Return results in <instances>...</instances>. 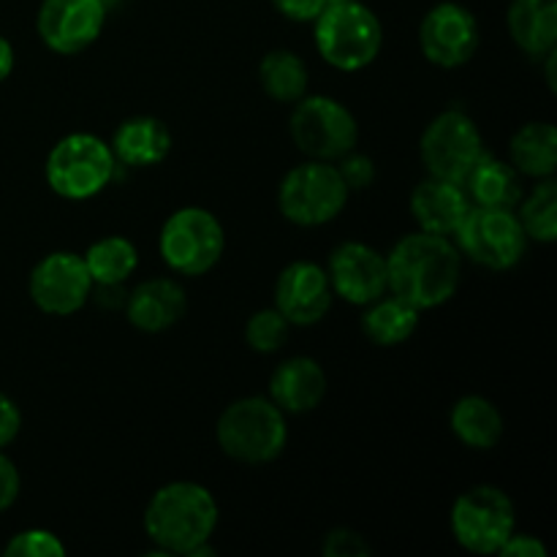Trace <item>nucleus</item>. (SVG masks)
<instances>
[{
  "label": "nucleus",
  "mask_w": 557,
  "mask_h": 557,
  "mask_svg": "<svg viewBox=\"0 0 557 557\" xmlns=\"http://www.w3.org/2000/svg\"><path fill=\"white\" fill-rule=\"evenodd\" d=\"M504 557H547V547H544L542 539L531 536V533H511L509 539H506V544L500 547V553Z\"/></svg>",
  "instance_id": "obj_36"
},
{
  "label": "nucleus",
  "mask_w": 557,
  "mask_h": 557,
  "mask_svg": "<svg viewBox=\"0 0 557 557\" xmlns=\"http://www.w3.org/2000/svg\"><path fill=\"white\" fill-rule=\"evenodd\" d=\"M20 490H22V479H20V468L14 466L11 457L3 455L0 449V515L9 511L11 506L16 504L20 498Z\"/></svg>",
  "instance_id": "obj_33"
},
{
  "label": "nucleus",
  "mask_w": 557,
  "mask_h": 557,
  "mask_svg": "<svg viewBox=\"0 0 557 557\" xmlns=\"http://www.w3.org/2000/svg\"><path fill=\"white\" fill-rule=\"evenodd\" d=\"M14 63H16L14 47H11L9 38L0 36V82L9 79L11 71H14Z\"/></svg>",
  "instance_id": "obj_38"
},
{
  "label": "nucleus",
  "mask_w": 557,
  "mask_h": 557,
  "mask_svg": "<svg viewBox=\"0 0 557 557\" xmlns=\"http://www.w3.org/2000/svg\"><path fill=\"white\" fill-rule=\"evenodd\" d=\"M218 500L199 482H169L152 493L145 509V533L161 557L215 555L210 544L218 528Z\"/></svg>",
  "instance_id": "obj_2"
},
{
  "label": "nucleus",
  "mask_w": 557,
  "mask_h": 557,
  "mask_svg": "<svg viewBox=\"0 0 557 557\" xmlns=\"http://www.w3.org/2000/svg\"><path fill=\"white\" fill-rule=\"evenodd\" d=\"M330 3H335V0H330Z\"/></svg>",
  "instance_id": "obj_39"
},
{
  "label": "nucleus",
  "mask_w": 557,
  "mask_h": 557,
  "mask_svg": "<svg viewBox=\"0 0 557 557\" xmlns=\"http://www.w3.org/2000/svg\"><path fill=\"white\" fill-rule=\"evenodd\" d=\"M85 267L92 277V286L98 283H125L139 267V250L131 239L117 237H101L85 250Z\"/></svg>",
  "instance_id": "obj_27"
},
{
  "label": "nucleus",
  "mask_w": 557,
  "mask_h": 557,
  "mask_svg": "<svg viewBox=\"0 0 557 557\" xmlns=\"http://www.w3.org/2000/svg\"><path fill=\"white\" fill-rule=\"evenodd\" d=\"M321 553L326 557H368L373 553V547H370L368 539L359 531H351V528H332L326 533L324 544H321Z\"/></svg>",
  "instance_id": "obj_32"
},
{
  "label": "nucleus",
  "mask_w": 557,
  "mask_h": 557,
  "mask_svg": "<svg viewBox=\"0 0 557 557\" xmlns=\"http://www.w3.org/2000/svg\"><path fill=\"white\" fill-rule=\"evenodd\" d=\"M332 292L330 275L315 261H292L275 281V308L292 326H313L330 313Z\"/></svg>",
  "instance_id": "obj_16"
},
{
  "label": "nucleus",
  "mask_w": 557,
  "mask_h": 557,
  "mask_svg": "<svg viewBox=\"0 0 557 557\" xmlns=\"http://www.w3.org/2000/svg\"><path fill=\"white\" fill-rule=\"evenodd\" d=\"M288 131L299 150L313 161H330L354 150L359 141L357 117L332 96H302L294 103Z\"/></svg>",
  "instance_id": "obj_10"
},
{
  "label": "nucleus",
  "mask_w": 557,
  "mask_h": 557,
  "mask_svg": "<svg viewBox=\"0 0 557 557\" xmlns=\"http://www.w3.org/2000/svg\"><path fill=\"white\" fill-rule=\"evenodd\" d=\"M27 294L33 305L47 315H74L92 294V277L85 259L71 250L47 253L27 277Z\"/></svg>",
  "instance_id": "obj_12"
},
{
  "label": "nucleus",
  "mask_w": 557,
  "mask_h": 557,
  "mask_svg": "<svg viewBox=\"0 0 557 557\" xmlns=\"http://www.w3.org/2000/svg\"><path fill=\"white\" fill-rule=\"evenodd\" d=\"M330 0H272L277 11L292 22H315Z\"/></svg>",
  "instance_id": "obj_35"
},
{
  "label": "nucleus",
  "mask_w": 557,
  "mask_h": 557,
  "mask_svg": "<svg viewBox=\"0 0 557 557\" xmlns=\"http://www.w3.org/2000/svg\"><path fill=\"white\" fill-rule=\"evenodd\" d=\"M292 335V324L286 315L272 305V308H261L245 321V343L253 348L256 354H275L281 351Z\"/></svg>",
  "instance_id": "obj_29"
},
{
  "label": "nucleus",
  "mask_w": 557,
  "mask_h": 557,
  "mask_svg": "<svg viewBox=\"0 0 557 557\" xmlns=\"http://www.w3.org/2000/svg\"><path fill=\"white\" fill-rule=\"evenodd\" d=\"M218 446L243 466H267L277 460L288 444L286 413L270 397H239L228 403L215 424Z\"/></svg>",
  "instance_id": "obj_3"
},
{
  "label": "nucleus",
  "mask_w": 557,
  "mask_h": 557,
  "mask_svg": "<svg viewBox=\"0 0 557 557\" xmlns=\"http://www.w3.org/2000/svg\"><path fill=\"white\" fill-rule=\"evenodd\" d=\"M326 395V373L313 357H288L272 370L270 400L283 413H310Z\"/></svg>",
  "instance_id": "obj_19"
},
{
  "label": "nucleus",
  "mask_w": 557,
  "mask_h": 557,
  "mask_svg": "<svg viewBox=\"0 0 557 557\" xmlns=\"http://www.w3.org/2000/svg\"><path fill=\"white\" fill-rule=\"evenodd\" d=\"M5 557H65V544L44 528H27L11 536V542L0 549Z\"/></svg>",
  "instance_id": "obj_30"
},
{
  "label": "nucleus",
  "mask_w": 557,
  "mask_h": 557,
  "mask_svg": "<svg viewBox=\"0 0 557 557\" xmlns=\"http://www.w3.org/2000/svg\"><path fill=\"white\" fill-rule=\"evenodd\" d=\"M462 259L493 272L515 270L528 253V234L515 210L504 207H476L466 212L451 234Z\"/></svg>",
  "instance_id": "obj_6"
},
{
  "label": "nucleus",
  "mask_w": 557,
  "mask_h": 557,
  "mask_svg": "<svg viewBox=\"0 0 557 557\" xmlns=\"http://www.w3.org/2000/svg\"><path fill=\"white\" fill-rule=\"evenodd\" d=\"M315 49L332 69L362 71L384 47V25L362 0H335L313 22Z\"/></svg>",
  "instance_id": "obj_4"
},
{
  "label": "nucleus",
  "mask_w": 557,
  "mask_h": 557,
  "mask_svg": "<svg viewBox=\"0 0 557 557\" xmlns=\"http://www.w3.org/2000/svg\"><path fill=\"white\" fill-rule=\"evenodd\" d=\"M509 161L522 177L547 180L557 172V128L547 120L525 123L509 141Z\"/></svg>",
  "instance_id": "obj_24"
},
{
  "label": "nucleus",
  "mask_w": 557,
  "mask_h": 557,
  "mask_svg": "<svg viewBox=\"0 0 557 557\" xmlns=\"http://www.w3.org/2000/svg\"><path fill=\"white\" fill-rule=\"evenodd\" d=\"M517 207H520L517 218H520L528 239L553 245L557 239V180H536L531 194H522Z\"/></svg>",
  "instance_id": "obj_28"
},
{
  "label": "nucleus",
  "mask_w": 557,
  "mask_h": 557,
  "mask_svg": "<svg viewBox=\"0 0 557 557\" xmlns=\"http://www.w3.org/2000/svg\"><path fill=\"white\" fill-rule=\"evenodd\" d=\"M326 275L335 297L364 308L386 294V256L373 245L348 239L332 250Z\"/></svg>",
  "instance_id": "obj_15"
},
{
  "label": "nucleus",
  "mask_w": 557,
  "mask_h": 557,
  "mask_svg": "<svg viewBox=\"0 0 557 557\" xmlns=\"http://www.w3.org/2000/svg\"><path fill=\"white\" fill-rule=\"evenodd\" d=\"M351 190L346 188L330 161H305L288 169L277 188V210L294 226H324L332 223L348 205Z\"/></svg>",
  "instance_id": "obj_7"
},
{
  "label": "nucleus",
  "mask_w": 557,
  "mask_h": 557,
  "mask_svg": "<svg viewBox=\"0 0 557 557\" xmlns=\"http://www.w3.org/2000/svg\"><path fill=\"white\" fill-rule=\"evenodd\" d=\"M125 319L147 335L172 330L188 310L185 288L174 277H150L125 297Z\"/></svg>",
  "instance_id": "obj_17"
},
{
  "label": "nucleus",
  "mask_w": 557,
  "mask_h": 557,
  "mask_svg": "<svg viewBox=\"0 0 557 557\" xmlns=\"http://www.w3.org/2000/svg\"><path fill=\"white\" fill-rule=\"evenodd\" d=\"M462 281V256L451 237L413 232L386 253V292L411 308L435 310L449 302Z\"/></svg>",
  "instance_id": "obj_1"
},
{
  "label": "nucleus",
  "mask_w": 557,
  "mask_h": 557,
  "mask_svg": "<svg viewBox=\"0 0 557 557\" xmlns=\"http://www.w3.org/2000/svg\"><path fill=\"white\" fill-rule=\"evenodd\" d=\"M261 90L277 103H297L308 96L310 71L305 60L292 49H272L259 65Z\"/></svg>",
  "instance_id": "obj_26"
},
{
  "label": "nucleus",
  "mask_w": 557,
  "mask_h": 557,
  "mask_svg": "<svg viewBox=\"0 0 557 557\" xmlns=\"http://www.w3.org/2000/svg\"><path fill=\"white\" fill-rule=\"evenodd\" d=\"M419 330V310L408 302L397 299L395 294L386 292L384 297L373 299L364 305L362 313V332L373 346L395 348L403 346Z\"/></svg>",
  "instance_id": "obj_25"
},
{
  "label": "nucleus",
  "mask_w": 557,
  "mask_h": 557,
  "mask_svg": "<svg viewBox=\"0 0 557 557\" xmlns=\"http://www.w3.org/2000/svg\"><path fill=\"white\" fill-rule=\"evenodd\" d=\"M449 528L455 542L471 555H498L517 531V511L509 495L495 484H476L451 504Z\"/></svg>",
  "instance_id": "obj_9"
},
{
  "label": "nucleus",
  "mask_w": 557,
  "mask_h": 557,
  "mask_svg": "<svg viewBox=\"0 0 557 557\" xmlns=\"http://www.w3.org/2000/svg\"><path fill=\"white\" fill-rule=\"evenodd\" d=\"M449 428L462 446L476 451L495 449L504 435V417L484 395H466L451 406Z\"/></svg>",
  "instance_id": "obj_23"
},
{
  "label": "nucleus",
  "mask_w": 557,
  "mask_h": 557,
  "mask_svg": "<svg viewBox=\"0 0 557 557\" xmlns=\"http://www.w3.org/2000/svg\"><path fill=\"white\" fill-rule=\"evenodd\" d=\"M226 250L221 221L205 207H180L161 226L158 253L163 264L185 277L207 275Z\"/></svg>",
  "instance_id": "obj_8"
},
{
  "label": "nucleus",
  "mask_w": 557,
  "mask_h": 557,
  "mask_svg": "<svg viewBox=\"0 0 557 557\" xmlns=\"http://www.w3.org/2000/svg\"><path fill=\"white\" fill-rule=\"evenodd\" d=\"M109 147H112L120 166H158L172 150V134H169L166 123H161L152 114H134L117 125Z\"/></svg>",
  "instance_id": "obj_20"
},
{
  "label": "nucleus",
  "mask_w": 557,
  "mask_h": 557,
  "mask_svg": "<svg viewBox=\"0 0 557 557\" xmlns=\"http://www.w3.org/2000/svg\"><path fill=\"white\" fill-rule=\"evenodd\" d=\"M468 199L476 207H504V210H515L520 205L522 194V174L511 166V161L490 156L487 150L482 152L471 172L462 180Z\"/></svg>",
  "instance_id": "obj_22"
},
{
  "label": "nucleus",
  "mask_w": 557,
  "mask_h": 557,
  "mask_svg": "<svg viewBox=\"0 0 557 557\" xmlns=\"http://www.w3.org/2000/svg\"><path fill=\"white\" fill-rule=\"evenodd\" d=\"M506 27L528 58H547L557 49V0H511Z\"/></svg>",
  "instance_id": "obj_21"
},
{
  "label": "nucleus",
  "mask_w": 557,
  "mask_h": 557,
  "mask_svg": "<svg viewBox=\"0 0 557 557\" xmlns=\"http://www.w3.org/2000/svg\"><path fill=\"white\" fill-rule=\"evenodd\" d=\"M335 169L348 190H368L375 183V161L364 152H357V147L337 158Z\"/></svg>",
  "instance_id": "obj_31"
},
{
  "label": "nucleus",
  "mask_w": 557,
  "mask_h": 557,
  "mask_svg": "<svg viewBox=\"0 0 557 557\" xmlns=\"http://www.w3.org/2000/svg\"><path fill=\"white\" fill-rule=\"evenodd\" d=\"M468 210H471V199L460 183H449V180L428 174L411 190V215L419 232L451 237Z\"/></svg>",
  "instance_id": "obj_18"
},
{
  "label": "nucleus",
  "mask_w": 557,
  "mask_h": 557,
  "mask_svg": "<svg viewBox=\"0 0 557 557\" xmlns=\"http://www.w3.org/2000/svg\"><path fill=\"white\" fill-rule=\"evenodd\" d=\"M107 25V0H41L36 30L54 54H79L98 41Z\"/></svg>",
  "instance_id": "obj_14"
},
{
  "label": "nucleus",
  "mask_w": 557,
  "mask_h": 557,
  "mask_svg": "<svg viewBox=\"0 0 557 557\" xmlns=\"http://www.w3.org/2000/svg\"><path fill=\"white\" fill-rule=\"evenodd\" d=\"M417 38L428 63L438 69H460L476 54L482 33L471 9L457 0H444L422 16Z\"/></svg>",
  "instance_id": "obj_13"
},
{
  "label": "nucleus",
  "mask_w": 557,
  "mask_h": 557,
  "mask_svg": "<svg viewBox=\"0 0 557 557\" xmlns=\"http://www.w3.org/2000/svg\"><path fill=\"white\" fill-rule=\"evenodd\" d=\"M117 158L101 136L76 131L54 141L44 163V177L52 194L69 201H87L103 194L117 177Z\"/></svg>",
  "instance_id": "obj_5"
},
{
  "label": "nucleus",
  "mask_w": 557,
  "mask_h": 557,
  "mask_svg": "<svg viewBox=\"0 0 557 557\" xmlns=\"http://www.w3.org/2000/svg\"><path fill=\"white\" fill-rule=\"evenodd\" d=\"M90 297H96V302L101 305V308L117 310L125 305L128 292L123 288V283H98V286H92Z\"/></svg>",
  "instance_id": "obj_37"
},
{
  "label": "nucleus",
  "mask_w": 557,
  "mask_h": 557,
  "mask_svg": "<svg viewBox=\"0 0 557 557\" xmlns=\"http://www.w3.org/2000/svg\"><path fill=\"white\" fill-rule=\"evenodd\" d=\"M482 152V131L462 109H446V112L435 114L419 139V158L430 177L449 180V183L462 185Z\"/></svg>",
  "instance_id": "obj_11"
},
{
  "label": "nucleus",
  "mask_w": 557,
  "mask_h": 557,
  "mask_svg": "<svg viewBox=\"0 0 557 557\" xmlns=\"http://www.w3.org/2000/svg\"><path fill=\"white\" fill-rule=\"evenodd\" d=\"M22 430V411L9 395L0 392V449L11 446Z\"/></svg>",
  "instance_id": "obj_34"
}]
</instances>
